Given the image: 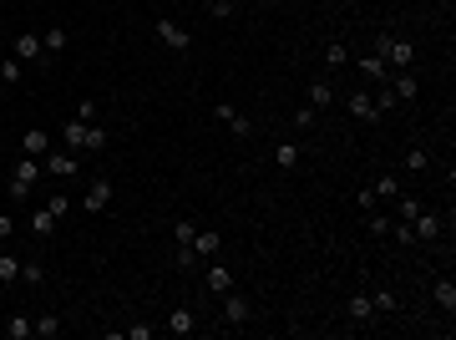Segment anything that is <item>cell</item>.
<instances>
[{"mask_svg": "<svg viewBox=\"0 0 456 340\" xmlns=\"http://www.w3.org/2000/svg\"><path fill=\"white\" fill-rule=\"evenodd\" d=\"M228 132H233V137H254V122H249L244 112H233V117H228Z\"/></svg>", "mask_w": 456, "mask_h": 340, "instance_id": "4dcf8cb0", "label": "cell"}, {"mask_svg": "<svg viewBox=\"0 0 456 340\" xmlns=\"http://www.w3.org/2000/svg\"><path fill=\"white\" fill-rule=\"evenodd\" d=\"M158 335V325H127V340H152Z\"/></svg>", "mask_w": 456, "mask_h": 340, "instance_id": "8d00e7d4", "label": "cell"}, {"mask_svg": "<svg viewBox=\"0 0 456 340\" xmlns=\"http://www.w3.org/2000/svg\"><path fill=\"white\" fill-rule=\"evenodd\" d=\"M371 233H380V239H385V233H390V219H380V214H375V208H371Z\"/></svg>", "mask_w": 456, "mask_h": 340, "instance_id": "60d3db41", "label": "cell"}, {"mask_svg": "<svg viewBox=\"0 0 456 340\" xmlns=\"http://www.w3.org/2000/svg\"><path fill=\"white\" fill-rule=\"evenodd\" d=\"M203 290L228 294V290H233V269H228V264H208V269H203Z\"/></svg>", "mask_w": 456, "mask_h": 340, "instance_id": "ba28073f", "label": "cell"}, {"mask_svg": "<svg viewBox=\"0 0 456 340\" xmlns=\"http://www.w3.org/2000/svg\"><path fill=\"white\" fill-rule=\"evenodd\" d=\"M41 173H46V168H41V163L26 153V158L11 168V183H6V188H11V198H15V203H26V198L36 193V178H41Z\"/></svg>", "mask_w": 456, "mask_h": 340, "instance_id": "6da1fadb", "label": "cell"}, {"mask_svg": "<svg viewBox=\"0 0 456 340\" xmlns=\"http://www.w3.org/2000/svg\"><path fill=\"white\" fill-rule=\"evenodd\" d=\"M20 67H26V61H15V56H6V61H0V76H6V81H15V76H20Z\"/></svg>", "mask_w": 456, "mask_h": 340, "instance_id": "e575fe53", "label": "cell"}, {"mask_svg": "<svg viewBox=\"0 0 456 340\" xmlns=\"http://www.w3.org/2000/svg\"><path fill=\"white\" fill-rule=\"evenodd\" d=\"M20 153H31V158H46V153H51V132H46V127H31V132L20 137Z\"/></svg>", "mask_w": 456, "mask_h": 340, "instance_id": "8fae6325", "label": "cell"}, {"mask_svg": "<svg viewBox=\"0 0 456 340\" xmlns=\"http://www.w3.org/2000/svg\"><path fill=\"white\" fill-rule=\"evenodd\" d=\"M371 193H375V198H390V203H396V198H401V178H396V173H380V178L371 183Z\"/></svg>", "mask_w": 456, "mask_h": 340, "instance_id": "ffe728a7", "label": "cell"}, {"mask_svg": "<svg viewBox=\"0 0 456 340\" xmlns=\"http://www.w3.org/2000/svg\"><path fill=\"white\" fill-rule=\"evenodd\" d=\"M360 72L371 76V81H385V61H380V56L371 51V56H360Z\"/></svg>", "mask_w": 456, "mask_h": 340, "instance_id": "4316f807", "label": "cell"}, {"mask_svg": "<svg viewBox=\"0 0 456 340\" xmlns=\"http://www.w3.org/2000/svg\"><path fill=\"white\" fill-rule=\"evenodd\" d=\"M20 280H26V285H41V264H26V259H20Z\"/></svg>", "mask_w": 456, "mask_h": 340, "instance_id": "f35d334b", "label": "cell"}, {"mask_svg": "<svg viewBox=\"0 0 456 340\" xmlns=\"http://www.w3.org/2000/svg\"><path fill=\"white\" fill-rule=\"evenodd\" d=\"M254 6H269V0H254Z\"/></svg>", "mask_w": 456, "mask_h": 340, "instance_id": "ee69618b", "label": "cell"}, {"mask_svg": "<svg viewBox=\"0 0 456 340\" xmlns=\"http://www.w3.org/2000/svg\"><path fill=\"white\" fill-rule=\"evenodd\" d=\"M375 56L385 61V67L410 72V61H416V41H401V36H375Z\"/></svg>", "mask_w": 456, "mask_h": 340, "instance_id": "7a4b0ae2", "label": "cell"}, {"mask_svg": "<svg viewBox=\"0 0 456 340\" xmlns=\"http://www.w3.org/2000/svg\"><path fill=\"white\" fill-rule=\"evenodd\" d=\"M0 102H6V81H0Z\"/></svg>", "mask_w": 456, "mask_h": 340, "instance_id": "7bdbcfd3", "label": "cell"}, {"mask_svg": "<svg viewBox=\"0 0 456 340\" xmlns=\"http://www.w3.org/2000/svg\"><path fill=\"white\" fill-rule=\"evenodd\" d=\"M350 61V46L345 41H324V67H345Z\"/></svg>", "mask_w": 456, "mask_h": 340, "instance_id": "7402d4cb", "label": "cell"}, {"mask_svg": "<svg viewBox=\"0 0 456 340\" xmlns=\"http://www.w3.org/2000/svg\"><path fill=\"white\" fill-rule=\"evenodd\" d=\"M11 280H20V259L15 254H0V285H11Z\"/></svg>", "mask_w": 456, "mask_h": 340, "instance_id": "f546056e", "label": "cell"}, {"mask_svg": "<svg viewBox=\"0 0 456 340\" xmlns=\"http://www.w3.org/2000/svg\"><path fill=\"white\" fill-rule=\"evenodd\" d=\"M41 168H46L51 178H76V173H81V163H76L71 147H61V153H46V163H41Z\"/></svg>", "mask_w": 456, "mask_h": 340, "instance_id": "277c9868", "label": "cell"}, {"mask_svg": "<svg viewBox=\"0 0 456 340\" xmlns=\"http://www.w3.org/2000/svg\"><path fill=\"white\" fill-rule=\"evenodd\" d=\"M11 56H15V61H36V56H41V36H31V31H26V36H15Z\"/></svg>", "mask_w": 456, "mask_h": 340, "instance_id": "9a60e30c", "label": "cell"}, {"mask_svg": "<svg viewBox=\"0 0 456 340\" xmlns=\"http://www.w3.org/2000/svg\"><path fill=\"white\" fill-rule=\"evenodd\" d=\"M371 300H375V310H396V305H401V300H396V294H390V290H375Z\"/></svg>", "mask_w": 456, "mask_h": 340, "instance_id": "d590c367", "label": "cell"}, {"mask_svg": "<svg viewBox=\"0 0 456 340\" xmlns=\"http://www.w3.org/2000/svg\"><path fill=\"white\" fill-rule=\"evenodd\" d=\"M41 51H46V56H56V51H67V31H61V26H51L46 36H41Z\"/></svg>", "mask_w": 456, "mask_h": 340, "instance_id": "cb8c5ba5", "label": "cell"}, {"mask_svg": "<svg viewBox=\"0 0 456 340\" xmlns=\"http://www.w3.org/2000/svg\"><path fill=\"white\" fill-rule=\"evenodd\" d=\"M219 249H223V233H219V229H198V233H193V254H203V259H213Z\"/></svg>", "mask_w": 456, "mask_h": 340, "instance_id": "7c38bea8", "label": "cell"}, {"mask_svg": "<svg viewBox=\"0 0 456 340\" xmlns=\"http://www.w3.org/2000/svg\"><path fill=\"white\" fill-rule=\"evenodd\" d=\"M431 168V153L426 147H406V173H426Z\"/></svg>", "mask_w": 456, "mask_h": 340, "instance_id": "603a6c76", "label": "cell"}, {"mask_svg": "<svg viewBox=\"0 0 456 340\" xmlns=\"http://www.w3.org/2000/svg\"><path fill=\"white\" fill-rule=\"evenodd\" d=\"M410 239H421V244H436V239H441V214H426V208H421V214L410 219Z\"/></svg>", "mask_w": 456, "mask_h": 340, "instance_id": "8992f818", "label": "cell"}, {"mask_svg": "<svg viewBox=\"0 0 456 340\" xmlns=\"http://www.w3.org/2000/svg\"><path fill=\"white\" fill-rule=\"evenodd\" d=\"M31 335H36L31 315H11V320H6V340H31Z\"/></svg>", "mask_w": 456, "mask_h": 340, "instance_id": "e0dca14e", "label": "cell"}, {"mask_svg": "<svg viewBox=\"0 0 456 340\" xmlns=\"http://www.w3.org/2000/svg\"><path fill=\"white\" fill-rule=\"evenodd\" d=\"M294 127H299V132H310V127H319V112H315V107H299V112H294Z\"/></svg>", "mask_w": 456, "mask_h": 340, "instance_id": "d6a6232c", "label": "cell"}, {"mask_svg": "<svg viewBox=\"0 0 456 340\" xmlns=\"http://www.w3.org/2000/svg\"><path fill=\"white\" fill-rule=\"evenodd\" d=\"M396 203H401V224H410V219H416V214H421V203H416V198H406V193H401Z\"/></svg>", "mask_w": 456, "mask_h": 340, "instance_id": "836d02e7", "label": "cell"}, {"mask_svg": "<svg viewBox=\"0 0 456 340\" xmlns=\"http://www.w3.org/2000/svg\"><path fill=\"white\" fill-rule=\"evenodd\" d=\"M390 92H396V102H416V92H421V81L410 76V72H401L396 81H390Z\"/></svg>", "mask_w": 456, "mask_h": 340, "instance_id": "d6986e66", "label": "cell"}, {"mask_svg": "<svg viewBox=\"0 0 456 340\" xmlns=\"http://www.w3.org/2000/svg\"><path fill=\"white\" fill-rule=\"evenodd\" d=\"M56 224H61V219L51 214V208H46V203H41V208H36V214H31V233H36V239H51V233H56Z\"/></svg>", "mask_w": 456, "mask_h": 340, "instance_id": "5bb4252c", "label": "cell"}, {"mask_svg": "<svg viewBox=\"0 0 456 340\" xmlns=\"http://www.w3.org/2000/svg\"><path fill=\"white\" fill-rule=\"evenodd\" d=\"M61 335V320H56V315H41V320H36V340H56Z\"/></svg>", "mask_w": 456, "mask_h": 340, "instance_id": "83f0119b", "label": "cell"}, {"mask_svg": "<svg viewBox=\"0 0 456 340\" xmlns=\"http://www.w3.org/2000/svg\"><path fill=\"white\" fill-rule=\"evenodd\" d=\"M46 208H51V214H56V219H67V214H71V208H76V203H71L67 193H51V198H46Z\"/></svg>", "mask_w": 456, "mask_h": 340, "instance_id": "1f68e13d", "label": "cell"}, {"mask_svg": "<svg viewBox=\"0 0 456 340\" xmlns=\"http://www.w3.org/2000/svg\"><path fill=\"white\" fill-rule=\"evenodd\" d=\"M61 142H67L71 153H81V147H86V122H81V117H71L67 127H61Z\"/></svg>", "mask_w": 456, "mask_h": 340, "instance_id": "2e32d148", "label": "cell"}, {"mask_svg": "<svg viewBox=\"0 0 456 340\" xmlns=\"http://www.w3.org/2000/svg\"><path fill=\"white\" fill-rule=\"evenodd\" d=\"M11 233H15V219H11V214H0V239H11Z\"/></svg>", "mask_w": 456, "mask_h": 340, "instance_id": "b9f144b4", "label": "cell"}, {"mask_svg": "<svg viewBox=\"0 0 456 340\" xmlns=\"http://www.w3.org/2000/svg\"><path fill=\"white\" fill-rule=\"evenodd\" d=\"M345 107H350V117H360V122H375V117H380V107H375L371 92H350V102H345Z\"/></svg>", "mask_w": 456, "mask_h": 340, "instance_id": "30bf717a", "label": "cell"}, {"mask_svg": "<svg viewBox=\"0 0 456 340\" xmlns=\"http://www.w3.org/2000/svg\"><path fill=\"white\" fill-rule=\"evenodd\" d=\"M431 300H436V305L451 315V310H456V285H451V280H436V290H431Z\"/></svg>", "mask_w": 456, "mask_h": 340, "instance_id": "44dd1931", "label": "cell"}, {"mask_svg": "<svg viewBox=\"0 0 456 340\" xmlns=\"http://www.w3.org/2000/svg\"><path fill=\"white\" fill-rule=\"evenodd\" d=\"M198 325H203V320H198V310H193V305H178V310H172L167 320H163V330H167V335H193Z\"/></svg>", "mask_w": 456, "mask_h": 340, "instance_id": "5b68a950", "label": "cell"}, {"mask_svg": "<svg viewBox=\"0 0 456 340\" xmlns=\"http://www.w3.org/2000/svg\"><path fill=\"white\" fill-rule=\"evenodd\" d=\"M208 11H213V20H228V15H233V0H213Z\"/></svg>", "mask_w": 456, "mask_h": 340, "instance_id": "ab89813d", "label": "cell"}, {"mask_svg": "<svg viewBox=\"0 0 456 340\" xmlns=\"http://www.w3.org/2000/svg\"><path fill=\"white\" fill-rule=\"evenodd\" d=\"M249 315H254V305L244 300V294H233V290H228V294H223V320H228V325H244Z\"/></svg>", "mask_w": 456, "mask_h": 340, "instance_id": "9c48e42d", "label": "cell"}, {"mask_svg": "<svg viewBox=\"0 0 456 340\" xmlns=\"http://www.w3.org/2000/svg\"><path fill=\"white\" fill-rule=\"evenodd\" d=\"M112 178H92V188H86V198H81V214H106L112 208Z\"/></svg>", "mask_w": 456, "mask_h": 340, "instance_id": "3957f363", "label": "cell"}, {"mask_svg": "<svg viewBox=\"0 0 456 340\" xmlns=\"http://www.w3.org/2000/svg\"><path fill=\"white\" fill-rule=\"evenodd\" d=\"M345 315H350L355 325H371V320H375V300H371V294H350V305H345Z\"/></svg>", "mask_w": 456, "mask_h": 340, "instance_id": "4fadbf2b", "label": "cell"}, {"mask_svg": "<svg viewBox=\"0 0 456 340\" xmlns=\"http://www.w3.org/2000/svg\"><path fill=\"white\" fill-rule=\"evenodd\" d=\"M158 41H163L167 51H188V46H193V36H188V31L178 26V20H167V15L158 20Z\"/></svg>", "mask_w": 456, "mask_h": 340, "instance_id": "52a82bcc", "label": "cell"}, {"mask_svg": "<svg viewBox=\"0 0 456 340\" xmlns=\"http://www.w3.org/2000/svg\"><path fill=\"white\" fill-rule=\"evenodd\" d=\"M193 233H198V224H193V219H178V224H172V239H178V249H193Z\"/></svg>", "mask_w": 456, "mask_h": 340, "instance_id": "484cf974", "label": "cell"}, {"mask_svg": "<svg viewBox=\"0 0 456 340\" xmlns=\"http://www.w3.org/2000/svg\"><path fill=\"white\" fill-rule=\"evenodd\" d=\"M106 142H112V137H106V127H92V122H86V153H102Z\"/></svg>", "mask_w": 456, "mask_h": 340, "instance_id": "f1b7e54d", "label": "cell"}, {"mask_svg": "<svg viewBox=\"0 0 456 340\" xmlns=\"http://www.w3.org/2000/svg\"><path fill=\"white\" fill-rule=\"evenodd\" d=\"M335 102V87L330 81H310V102H304V107H315V112H324Z\"/></svg>", "mask_w": 456, "mask_h": 340, "instance_id": "ac0fdd59", "label": "cell"}, {"mask_svg": "<svg viewBox=\"0 0 456 340\" xmlns=\"http://www.w3.org/2000/svg\"><path fill=\"white\" fill-rule=\"evenodd\" d=\"M274 163L279 168H299V142H279L274 147Z\"/></svg>", "mask_w": 456, "mask_h": 340, "instance_id": "d4e9b609", "label": "cell"}, {"mask_svg": "<svg viewBox=\"0 0 456 340\" xmlns=\"http://www.w3.org/2000/svg\"><path fill=\"white\" fill-rule=\"evenodd\" d=\"M355 203H360V214H371V208H375V203H380V198H375V193H371V188H360V193H355Z\"/></svg>", "mask_w": 456, "mask_h": 340, "instance_id": "74e56055", "label": "cell"}]
</instances>
